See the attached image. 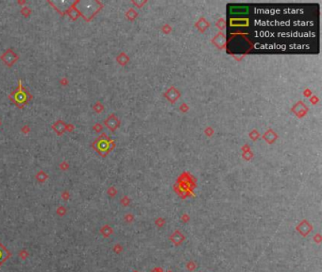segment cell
Here are the masks:
<instances>
[{
	"instance_id": "obj_1",
	"label": "cell",
	"mask_w": 322,
	"mask_h": 272,
	"mask_svg": "<svg viewBox=\"0 0 322 272\" xmlns=\"http://www.w3.org/2000/svg\"><path fill=\"white\" fill-rule=\"evenodd\" d=\"M10 252L7 250V249L4 247L2 244H0V266H1L7 259L10 257Z\"/></svg>"
}]
</instances>
